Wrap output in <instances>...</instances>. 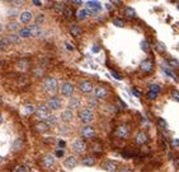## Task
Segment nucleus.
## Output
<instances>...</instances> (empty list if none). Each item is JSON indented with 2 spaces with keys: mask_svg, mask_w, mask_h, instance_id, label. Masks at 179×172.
I'll use <instances>...</instances> for the list:
<instances>
[{
  "mask_svg": "<svg viewBox=\"0 0 179 172\" xmlns=\"http://www.w3.org/2000/svg\"><path fill=\"white\" fill-rule=\"evenodd\" d=\"M57 172H65V171H62V170H60V171H57Z\"/></svg>",
  "mask_w": 179,
  "mask_h": 172,
  "instance_id": "052dcab7",
  "label": "nucleus"
},
{
  "mask_svg": "<svg viewBox=\"0 0 179 172\" xmlns=\"http://www.w3.org/2000/svg\"><path fill=\"white\" fill-rule=\"evenodd\" d=\"M8 46H9V41H8V38H6V37L1 38V40H0V51L8 49Z\"/></svg>",
  "mask_w": 179,
  "mask_h": 172,
  "instance_id": "2f4dec72",
  "label": "nucleus"
},
{
  "mask_svg": "<svg viewBox=\"0 0 179 172\" xmlns=\"http://www.w3.org/2000/svg\"><path fill=\"white\" fill-rule=\"evenodd\" d=\"M124 14H126L127 17H130V18H133L136 15V12H135V9H133L132 6H126V8H124Z\"/></svg>",
  "mask_w": 179,
  "mask_h": 172,
  "instance_id": "c85d7f7f",
  "label": "nucleus"
},
{
  "mask_svg": "<svg viewBox=\"0 0 179 172\" xmlns=\"http://www.w3.org/2000/svg\"><path fill=\"white\" fill-rule=\"evenodd\" d=\"M33 4L37 5V6H40V5H42V3H41L40 0H33Z\"/></svg>",
  "mask_w": 179,
  "mask_h": 172,
  "instance_id": "864d4df0",
  "label": "nucleus"
},
{
  "mask_svg": "<svg viewBox=\"0 0 179 172\" xmlns=\"http://www.w3.org/2000/svg\"><path fill=\"white\" fill-rule=\"evenodd\" d=\"M36 130L40 133H44L47 130H50V126L46 124V121H41V122L36 124Z\"/></svg>",
  "mask_w": 179,
  "mask_h": 172,
  "instance_id": "aec40b11",
  "label": "nucleus"
},
{
  "mask_svg": "<svg viewBox=\"0 0 179 172\" xmlns=\"http://www.w3.org/2000/svg\"><path fill=\"white\" fill-rule=\"evenodd\" d=\"M19 143H20V140H17V142H15V145H14V149H17L18 147H19Z\"/></svg>",
  "mask_w": 179,
  "mask_h": 172,
  "instance_id": "4d7b16f0",
  "label": "nucleus"
},
{
  "mask_svg": "<svg viewBox=\"0 0 179 172\" xmlns=\"http://www.w3.org/2000/svg\"><path fill=\"white\" fill-rule=\"evenodd\" d=\"M140 46H141V49L145 51V52H148V51L150 50V45H149V42L146 40H143V41H141V45H140Z\"/></svg>",
  "mask_w": 179,
  "mask_h": 172,
  "instance_id": "72a5a7b5",
  "label": "nucleus"
},
{
  "mask_svg": "<svg viewBox=\"0 0 179 172\" xmlns=\"http://www.w3.org/2000/svg\"><path fill=\"white\" fill-rule=\"evenodd\" d=\"M113 24L114 25H117V27H120V28H122L124 23H123V21L122 19H120V18H116V19H113Z\"/></svg>",
  "mask_w": 179,
  "mask_h": 172,
  "instance_id": "e433bc0d",
  "label": "nucleus"
},
{
  "mask_svg": "<svg viewBox=\"0 0 179 172\" xmlns=\"http://www.w3.org/2000/svg\"><path fill=\"white\" fill-rule=\"evenodd\" d=\"M156 49H158L159 52H164V51L167 50V47H165V45H163V42L158 41V42H156Z\"/></svg>",
  "mask_w": 179,
  "mask_h": 172,
  "instance_id": "f704fd0d",
  "label": "nucleus"
},
{
  "mask_svg": "<svg viewBox=\"0 0 179 172\" xmlns=\"http://www.w3.org/2000/svg\"><path fill=\"white\" fill-rule=\"evenodd\" d=\"M88 10L87 9H79L78 12H76V17H78V19H80V21H83V19H85L88 17Z\"/></svg>",
  "mask_w": 179,
  "mask_h": 172,
  "instance_id": "393cba45",
  "label": "nucleus"
},
{
  "mask_svg": "<svg viewBox=\"0 0 179 172\" xmlns=\"http://www.w3.org/2000/svg\"><path fill=\"white\" fill-rule=\"evenodd\" d=\"M171 97L174 98V101L179 102V91H173L171 92Z\"/></svg>",
  "mask_w": 179,
  "mask_h": 172,
  "instance_id": "79ce46f5",
  "label": "nucleus"
},
{
  "mask_svg": "<svg viewBox=\"0 0 179 172\" xmlns=\"http://www.w3.org/2000/svg\"><path fill=\"white\" fill-rule=\"evenodd\" d=\"M74 91H75L74 85H72L70 82H65L61 85V93H62L64 97H72Z\"/></svg>",
  "mask_w": 179,
  "mask_h": 172,
  "instance_id": "39448f33",
  "label": "nucleus"
},
{
  "mask_svg": "<svg viewBox=\"0 0 179 172\" xmlns=\"http://www.w3.org/2000/svg\"><path fill=\"white\" fill-rule=\"evenodd\" d=\"M13 172H27V170H25V167H18L17 170H14Z\"/></svg>",
  "mask_w": 179,
  "mask_h": 172,
  "instance_id": "09e8293b",
  "label": "nucleus"
},
{
  "mask_svg": "<svg viewBox=\"0 0 179 172\" xmlns=\"http://www.w3.org/2000/svg\"><path fill=\"white\" fill-rule=\"evenodd\" d=\"M61 105H62V101L60 97H56V96H52L49 101H47V105L46 106L49 107L50 111H56L59 108H61Z\"/></svg>",
  "mask_w": 179,
  "mask_h": 172,
  "instance_id": "20e7f679",
  "label": "nucleus"
},
{
  "mask_svg": "<svg viewBox=\"0 0 179 172\" xmlns=\"http://www.w3.org/2000/svg\"><path fill=\"white\" fill-rule=\"evenodd\" d=\"M3 122V115H1V112H0V124Z\"/></svg>",
  "mask_w": 179,
  "mask_h": 172,
  "instance_id": "13d9d810",
  "label": "nucleus"
},
{
  "mask_svg": "<svg viewBox=\"0 0 179 172\" xmlns=\"http://www.w3.org/2000/svg\"><path fill=\"white\" fill-rule=\"evenodd\" d=\"M132 93L136 96V97H140L141 96V93H140V91L139 89H136V88H132Z\"/></svg>",
  "mask_w": 179,
  "mask_h": 172,
  "instance_id": "49530a36",
  "label": "nucleus"
},
{
  "mask_svg": "<svg viewBox=\"0 0 179 172\" xmlns=\"http://www.w3.org/2000/svg\"><path fill=\"white\" fill-rule=\"evenodd\" d=\"M71 33L74 34V36H79V34L81 33V28L79 27V25H72L71 27Z\"/></svg>",
  "mask_w": 179,
  "mask_h": 172,
  "instance_id": "473e14b6",
  "label": "nucleus"
},
{
  "mask_svg": "<svg viewBox=\"0 0 179 172\" xmlns=\"http://www.w3.org/2000/svg\"><path fill=\"white\" fill-rule=\"evenodd\" d=\"M31 36V30L29 27H23L22 30H19V37H29Z\"/></svg>",
  "mask_w": 179,
  "mask_h": 172,
  "instance_id": "bb28decb",
  "label": "nucleus"
},
{
  "mask_svg": "<svg viewBox=\"0 0 179 172\" xmlns=\"http://www.w3.org/2000/svg\"><path fill=\"white\" fill-rule=\"evenodd\" d=\"M120 172H133L132 170H130V168H123L122 171H120Z\"/></svg>",
  "mask_w": 179,
  "mask_h": 172,
  "instance_id": "6e6d98bb",
  "label": "nucleus"
},
{
  "mask_svg": "<svg viewBox=\"0 0 179 172\" xmlns=\"http://www.w3.org/2000/svg\"><path fill=\"white\" fill-rule=\"evenodd\" d=\"M93 93H94V97H95V98L103 100V98L108 97V89L105 88V87H103V85H98V87L94 88Z\"/></svg>",
  "mask_w": 179,
  "mask_h": 172,
  "instance_id": "423d86ee",
  "label": "nucleus"
},
{
  "mask_svg": "<svg viewBox=\"0 0 179 172\" xmlns=\"http://www.w3.org/2000/svg\"><path fill=\"white\" fill-rule=\"evenodd\" d=\"M6 30L9 32H15L19 30V23L18 22H9L8 24H6Z\"/></svg>",
  "mask_w": 179,
  "mask_h": 172,
  "instance_id": "5701e85b",
  "label": "nucleus"
},
{
  "mask_svg": "<svg viewBox=\"0 0 179 172\" xmlns=\"http://www.w3.org/2000/svg\"><path fill=\"white\" fill-rule=\"evenodd\" d=\"M85 9L90 14H95V13L102 9V4L99 1H87V8Z\"/></svg>",
  "mask_w": 179,
  "mask_h": 172,
  "instance_id": "1a4fd4ad",
  "label": "nucleus"
},
{
  "mask_svg": "<svg viewBox=\"0 0 179 172\" xmlns=\"http://www.w3.org/2000/svg\"><path fill=\"white\" fill-rule=\"evenodd\" d=\"M36 116H37V119H40V120H47L49 117L51 116V111L49 110V107L46 106V105H41V106H38L36 108Z\"/></svg>",
  "mask_w": 179,
  "mask_h": 172,
  "instance_id": "7ed1b4c3",
  "label": "nucleus"
},
{
  "mask_svg": "<svg viewBox=\"0 0 179 172\" xmlns=\"http://www.w3.org/2000/svg\"><path fill=\"white\" fill-rule=\"evenodd\" d=\"M55 9H56L57 12H64L65 6H64L62 3H57V4H55Z\"/></svg>",
  "mask_w": 179,
  "mask_h": 172,
  "instance_id": "4c0bfd02",
  "label": "nucleus"
},
{
  "mask_svg": "<svg viewBox=\"0 0 179 172\" xmlns=\"http://www.w3.org/2000/svg\"><path fill=\"white\" fill-rule=\"evenodd\" d=\"M55 155L57 158H61L64 155V149H57V151L55 152Z\"/></svg>",
  "mask_w": 179,
  "mask_h": 172,
  "instance_id": "37998d69",
  "label": "nucleus"
},
{
  "mask_svg": "<svg viewBox=\"0 0 179 172\" xmlns=\"http://www.w3.org/2000/svg\"><path fill=\"white\" fill-rule=\"evenodd\" d=\"M43 19H44V15H43V14H38L37 18H36V24H37V25L41 24V23L43 22Z\"/></svg>",
  "mask_w": 179,
  "mask_h": 172,
  "instance_id": "58836bf2",
  "label": "nucleus"
},
{
  "mask_svg": "<svg viewBox=\"0 0 179 172\" xmlns=\"http://www.w3.org/2000/svg\"><path fill=\"white\" fill-rule=\"evenodd\" d=\"M173 147H175V148L179 147V139H174L173 140Z\"/></svg>",
  "mask_w": 179,
  "mask_h": 172,
  "instance_id": "3c124183",
  "label": "nucleus"
},
{
  "mask_svg": "<svg viewBox=\"0 0 179 172\" xmlns=\"http://www.w3.org/2000/svg\"><path fill=\"white\" fill-rule=\"evenodd\" d=\"M83 164L87 166V167H92V166L95 164V159L93 157H85L83 159Z\"/></svg>",
  "mask_w": 179,
  "mask_h": 172,
  "instance_id": "cd10ccee",
  "label": "nucleus"
},
{
  "mask_svg": "<svg viewBox=\"0 0 179 172\" xmlns=\"http://www.w3.org/2000/svg\"><path fill=\"white\" fill-rule=\"evenodd\" d=\"M146 96H148V98H149V100H155V98L156 97H158V96L159 94H156V93H154V92H148V94H146Z\"/></svg>",
  "mask_w": 179,
  "mask_h": 172,
  "instance_id": "a19ab883",
  "label": "nucleus"
},
{
  "mask_svg": "<svg viewBox=\"0 0 179 172\" xmlns=\"http://www.w3.org/2000/svg\"><path fill=\"white\" fill-rule=\"evenodd\" d=\"M36 112V108H34L33 105H24L23 106V114L24 115H32V114H34Z\"/></svg>",
  "mask_w": 179,
  "mask_h": 172,
  "instance_id": "4be33fe9",
  "label": "nucleus"
},
{
  "mask_svg": "<svg viewBox=\"0 0 179 172\" xmlns=\"http://www.w3.org/2000/svg\"><path fill=\"white\" fill-rule=\"evenodd\" d=\"M88 105H89V106H90V107H97L98 106V101H97V98H89V100H88ZM90 107H89V108H90Z\"/></svg>",
  "mask_w": 179,
  "mask_h": 172,
  "instance_id": "c9c22d12",
  "label": "nucleus"
},
{
  "mask_svg": "<svg viewBox=\"0 0 179 172\" xmlns=\"http://www.w3.org/2000/svg\"><path fill=\"white\" fill-rule=\"evenodd\" d=\"M79 89L83 92V93H90V92L94 91V87H93V83L90 80H81L79 83Z\"/></svg>",
  "mask_w": 179,
  "mask_h": 172,
  "instance_id": "6e6552de",
  "label": "nucleus"
},
{
  "mask_svg": "<svg viewBox=\"0 0 179 172\" xmlns=\"http://www.w3.org/2000/svg\"><path fill=\"white\" fill-rule=\"evenodd\" d=\"M159 122H160V126H163V127H167V121H165V120L160 119V120H159Z\"/></svg>",
  "mask_w": 179,
  "mask_h": 172,
  "instance_id": "8fccbe9b",
  "label": "nucleus"
},
{
  "mask_svg": "<svg viewBox=\"0 0 179 172\" xmlns=\"http://www.w3.org/2000/svg\"><path fill=\"white\" fill-rule=\"evenodd\" d=\"M71 147H72V151H74V152L81 153L85 149V147H87V145H85V142L83 139H75V140H72Z\"/></svg>",
  "mask_w": 179,
  "mask_h": 172,
  "instance_id": "9d476101",
  "label": "nucleus"
},
{
  "mask_svg": "<svg viewBox=\"0 0 179 172\" xmlns=\"http://www.w3.org/2000/svg\"><path fill=\"white\" fill-rule=\"evenodd\" d=\"M177 8H178V9H179V3H178V4H177Z\"/></svg>",
  "mask_w": 179,
  "mask_h": 172,
  "instance_id": "680f3d73",
  "label": "nucleus"
},
{
  "mask_svg": "<svg viewBox=\"0 0 179 172\" xmlns=\"http://www.w3.org/2000/svg\"><path fill=\"white\" fill-rule=\"evenodd\" d=\"M80 103H81L80 98H78V97H71L68 105H69V108H70V110H74V108H76V107L80 106Z\"/></svg>",
  "mask_w": 179,
  "mask_h": 172,
  "instance_id": "6ab92c4d",
  "label": "nucleus"
},
{
  "mask_svg": "<svg viewBox=\"0 0 179 172\" xmlns=\"http://www.w3.org/2000/svg\"><path fill=\"white\" fill-rule=\"evenodd\" d=\"M60 117H61V120L64 121V122H70V121L74 119V111L70 110V108H68V110H64Z\"/></svg>",
  "mask_w": 179,
  "mask_h": 172,
  "instance_id": "ddd939ff",
  "label": "nucleus"
},
{
  "mask_svg": "<svg viewBox=\"0 0 179 172\" xmlns=\"http://www.w3.org/2000/svg\"><path fill=\"white\" fill-rule=\"evenodd\" d=\"M152 66H154V63H152L151 59H145L141 64H140V68H141V70H142V72H145V73H150V72H151Z\"/></svg>",
  "mask_w": 179,
  "mask_h": 172,
  "instance_id": "f8f14e48",
  "label": "nucleus"
},
{
  "mask_svg": "<svg viewBox=\"0 0 179 172\" xmlns=\"http://www.w3.org/2000/svg\"><path fill=\"white\" fill-rule=\"evenodd\" d=\"M1 161H3V158H1V157H0V162H1Z\"/></svg>",
  "mask_w": 179,
  "mask_h": 172,
  "instance_id": "e2e57ef3",
  "label": "nucleus"
},
{
  "mask_svg": "<svg viewBox=\"0 0 179 172\" xmlns=\"http://www.w3.org/2000/svg\"><path fill=\"white\" fill-rule=\"evenodd\" d=\"M57 121H59V119H57L55 115H52V116H50L49 119L46 120V124H47V125H49L50 127H51V126H56V125H57Z\"/></svg>",
  "mask_w": 179,
  "mask_h": 172,
  "instance_id": "a878e982",
  "label": "nucleus"
},
{
  "mask_svg": "<svg viewBox=\"0 0 179 172\" xmlns=\"http://www.w3.org/2000/svg\"><path fill=\"white\" fill-rule=\"evenodd\" d=\"M99 51V46L98 45H94V46H93V52H98Z\"/></svg>",
  "mask_w": 179,
  "mask_h": 172,
  "instance_id": "603ef678",
  "label": "nucleus"
},
{
  "mask_svg": "<svg viewBox=\"0 0 179 172\" xmlns=\"http://www.w3.org/2000/svg\"><path fill=\"white\" fill-rule=\"evenodd\" d=\"M169 65L170 66H178L179 63H178V60H175V59H170L169 60Z\"/></svg>",
  "mask_w": 179,
  "mask_h": 172,
  "instance_id": "c03bdc74",
  "label": "nucleus"
},
{
  "mask_svg": "<svg viewBox=\"0 0 179 172\" xmlns=\"http://www.w3.org/2000/svg\"><path fill=\"white\" fill-rule=\"evenodd\" d=\"M33 73H34V75H36V76H41L43 74V69L42 68H37V69L33 70Z\"/></svg>",
  "mask_w": 179,
  "mask_h": 172,
  "instance_id": "ea45409f",
  "label": "nucleus"
},
{
  "mask_svg": "<svg viewBox=\"0 0 179 172\" xmlns=\"http://www.w3.org/2000/svg\"><path fill=\"white\" fill-rule=\"evenodd\" d=\"M74 4L80 5V4H83V1H81V0H74Z\"/></svg>",
  "mask_w": 179,
  "mask_h": 172,
  "instance_id": "5fc2aeb1",
  "label": "nucleus"
},
{
  "mask_svg": "<svg viewBox=\"0 0 179 172\" xmlns=\"http://www.w3.org/2000/svg\"><path fill=\"white\" fill-rule=\"evenodd\" d=\"M42 164L46 168H52L55 166V157L52 154H46L42 158Z\"/></svg>",
  "mask_w": 179,
  "mask_h": 172,
  "instance_id": "9b49d317",
  "label": "nucleus"
},
{
  "mask_svg": "<svg viewBox=\"0 0 179 172\" xmlns=\"http://www.w3.org/2000/svg\"><path fill=\"white\" fill-rule=\"evenodd\" d=\"M1 32H3V24L0 23V33H1Z\"/></svg>",
  "mask_w": 179,
  "mask_h": 172,
  "instance_id": "bf43d9fd",
  "label": "nucleus"
},
{
  "mask_svg": "<svg viewBox=\"0 0 179 172\" xmlns=\"http://www.w3.org/2000/svg\"><path fill=\"white\" fill-rule=\"evenodd\" d=\"M0 101H1V100H0Z\"/></svg>",
  "mask_w": 179,
  "mask_h": 172,
  "instance_id": "0e129e2a",
  "label": "nucleus"
},
{
  "mask_svg": "<svg viewBox=\"0 0 179 172\" xmlns=\"http://www.w3.org/2000/svg\"><path fill=\"white\" fill-rule=\"evenodd\" d=\"M79 119H80L84 124H90L94 120V112H93L92 108L85 107L83 110L79 111Z\"/></svg>",
  "mask_w": 179,
  "mask_h": 172,
  "instance_id": "f03ea898",
  "label": "nucleus"
},
{
  "mask_svg": "<svg viewBox=\"0 0 179 172\" xmlns=\"http://www.w3.org/2000/svg\"><path fill=\"white\" fill-rule=\"evenodd\" d=\"M76 163H78V161H76L75 157H72V155H70V157H68L65 159V162H64V164H65L66 168H74Z\"/></svg>",
  "mask_w": 179,
  "mask_h": 172,
  "instance_id": "a211bd4d",
  "label": "nucleus"
},
{
  "mask_svg": "<svg viewBox=\"0 0 179 172\" xmlns=\"http://www.w3.org/2000/svg\"><path fill=\"white\" fill-rule=\"evenodd\" d=\"M104 168L109 172H116L117 171V163L116 162H112V161H108L104 163Z\"/></svg>",
  "mask_w": 179,
  "mask_h": 172,
  "instance_id": "412c9836",
  "label": "nucleus"
},
{
  "mask_svg": "<svg viewBox=\"0 0 179 172\" xmlns=\"http://www.w3.org/2000/svg\"><path fill=\"white\" fill-rule=\"evenodd\" d=\"M161 68H163V70H164V73L165 74H167L168 76H170L171 79H174L175 82H178V76H177V74H175V73L173 72V70H171L170 68H169L168 65H164V64H163L161 65Z\"/></svg>",
  "mask_w": 179,
  "mask_h": 172,
  "instance_id": "f3484780",
  "label": "nucleus"
},
{
  "mask_svg": "<svg viewBox=\"0 0 179 172\" xmlns=\"http://www.w3.org/2000/svg\"><path fill=\"white\" fill-rule=\"evenodd\" d=\"M29 30H31V36H33V37L38 36V34H41V32H42V31H41V28H40V25H37V24L31 25Z\"/></svg>",
  "mask_w": 179,
  "mask_h": 172,
  "instance_id": "b1692460",
  "label": "nucleus"
},
{
  "mask_svg": "<svg viewBox=\"0 0 179 172\" xmlns=\"http://www.w3.org/2000/svg\"><path fill=\"white\" fill-rule=\"evenodd\" d=\"M149 91L150 92H154V93H156V94H159V93H160V87H159L156 83H151V84L149 85Z\"/></svg>",
  "mask_w": 179,
  "mask_h": 172,
  "instance_id": "c756f323",
  "label": "nucleus"
},
{
  "mask_svg": "<svg viewBox=\"0 0 179 172\" xmlns=\"http://www.w3.org/2000/svg\"><path fill=\"white\" fill-rule=\"evenodd\" d=\"M146 142H148V135H146V133L140 131V133L136 135V143H137L139 145H143Z\"/></svg>",
  "mask_w": 179,
  "mask_h": 172,
  "instance_id": "dca6fc26",
  "label": "nucleus"
},
{
  "mask_svg": "<svg viewBox=\"0 0 179 172\" xmlns=\"http://www.w3.org/2000/svg\"><path fill=\"white\" fill-rule=\"evenodd\" d=\"M128 134H130V129H128V126L124 125V124L120 125L116 129V136H117V138H120V139L127 138V136H128Z\"/></svg>",
  "mask_w": 179,
  "mask_h": 172,
  "instance_id": "0eeeda50",
  "label": "nucleus"
},
{
  "mask_svg": "<svg viewBox=\"0 0 179 172\" xmlns=\"http://www.w3.org/2000/svg\"><path fill=\"white\" fill-rule=\"evenodd\" d=\"M42 85H43V89L49 94H53L57 91V85H59V83H57V79L53 78V76H47V78H44Z\"/></svg>",
  "mask_w": 179,
  "mask_h": 172,
  "instance_id": "f257e3e1",
  "label": "nucleus"
},
{
  "mask_svg": "<svg viewBox=\"0 0 179 172\" xmlns=\"http://www.w3.org/2000/svg\"><path fill=\"white\" fill-rule=\"evenodd\" d=\"M6 38H8L9 43H18L19 42V36H17V34H14V33L6 36Z\"/></svg>",
  "mask_w": 179,
  "mask_h": 172,
  "instance_id": "7c9ffc66",
  "label": "nucleus"
},
{
  "mask_svg": "<svg viewBox=\"0 0 179 172\" xmlns=\"http://www.w3.org/2000/svg\"><path fill=\"white\" fill-rule=\"evenodd\" d=\"M65 145H66L65 140H60V142H59V147H60V149H64V148H65Z\"/></svg>",
  "mask_w": 179,
  "mask_h": 172,
  "instance_id": "de8ad7c7",
  "label": "nucleus"
},
{
  "mask_svg": "<svg viewBox=\"0 0 179 172\" xmlns=\"http://www.w3.org/2000/svg\"><path fill=\"white\" fill-rule=\"evenodd\" d=\"M94 129H93L92 126H89V125H87V126H84L81 129V136L83 138H85V139H89V138H93L94 136Z\"/></svg>",
  "mask_w": 179,
  "mask_h": 172,
  "instance_id": "4468645a",
  "label": "nucleus"
},
{
  "mask_svg": "<svg viewBox=\"0 0 179 172\" xmlns=\"http://www.w3.org/2000/svg\"><path fill=\"white\" fill-rule=\"evenodd\" d=\"M112 75H113L116 79H118V80H121V79H122V75H120L117 72H112Z\"/></svg>",
  "mask_w": 179,
  "mask_h": 172,
  "instance_id": "a18cd8bd",
  "label": "nucleus"
},
{
  "mask_svg": "<svg viewBox=\"0 0 179 172\" xmlns=\"http://www.w3.org/2000/svg\"><path fill=\"white\" fill-rule=\"evenodd\" d=\"M19 19H20L22 23L24 24H28L29 22L32 21V13L29 10H24L20 13V15H19Z\"/></svg>",
  "mask_w": 179,
  "mask_h": 172,
  "instance_id": "2eb2a0df",
  "label": "nucleus"
}]
</instances>
